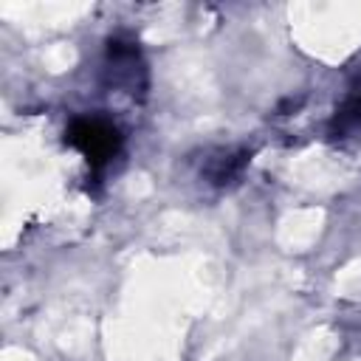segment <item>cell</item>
Instances as JSON below:
<instances>
[{
	"instance_id": "obj_2",
	"label": "cell",
	"mask_w": 361,
	"mask_h": 361,
	"mask_svg": "<svg viewBox=\"0 0 361 361\" xmlns=\"http://www.w3.org/2000/svg\"><path fill=\"white\" fill-rule=\"evenodd\" d=\"M68 141L82 149V155L90 164H104L118 149V130L104 118H79L68 130Z\"/></svg>"
},
{
	"instance_id": "obj_3",
	"label": "cell",
	"mask_w": 361,
	"mask_h": 361,
	"mask_svg": "<svg viewBox=\"0 0 361 361\" xmlns=\"http://www.w3.org/2000/svg\"><path fill=\"white\" fill-rule=\"evenodd\" d=\"M245 166H248V149H214L206 155L200 175L214 186H226L234 183Z\"/></svg>"
},
{
	"instance_id": "obj_4",
	"label": "cell",
	"mask_w": 361,
	"mask_h": 361,
	"mask_svg": "<svg viewBox=\"0 0 361 361\" xmlns=\"http://www.w3.org/2000/svg\"><path fill=\"white\" fill-rule=\"evenodd\" d=\"M330 135L338 144L361 141V87H353L350 96L344 99V104L336 110L333 124H330Z\"/></svg>"
},
{
	"instance_id": "obj_1",
	"label": "cell",
	"mask_w": 361,
	"mask_h": 361,
	"mask_svg": "<svg viewBox=\"0 0 361 361\" xmlns=\"http://www.w3.org/2000/svg\"><path fill=\"white\" fill-rule=\"evenodd\" d=\"M104 73H107V85L121 93L135 96L144 90V65H141V56L133 39H124V37L110 39Z\"/></svg>"
}]
</instances>
